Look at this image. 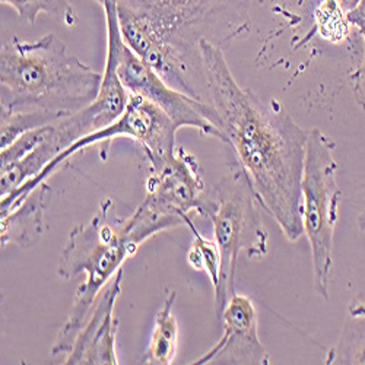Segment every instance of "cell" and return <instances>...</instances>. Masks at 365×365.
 <instances>
[{
  "label": "cell",
  "instance_id": "6da1fadb",
  "mask_svg": "<svg viewBox=\"0 0 365 365\" xmlns=\"http://www.w3.org/2000/svg\"><path fill=\"white\" fill-rule=\"evenodd\" d=\"M207 94L217 111L218 128L237 155L262 209L289 242L304 231L301 180L309 132L279 107L263 103L234 78L224 50L200 43Z\"/></svg>",
  "mask_w": 365,
  "mask_h": 365
},
{
  "label": "cell",
  "instance_id": "ba28073f",
  "mask_svg": "<svg viewBox=\"0 0 365 365\" xmlns=\"http://www.w3.org/2000/svg\"><path fill=\"white\" fill-rule=\"evenodd\" d=\"M142 205L175 227H189L196 217L207 215L209 189L189 150L177 148L173 160L150 168Z\"/></svg>",
  "mask_w": 365,
  "mask_h": 365
},
{
  "label": "cell",
  "instance_id": "ac0fdd59",
  "mask_svg": "<svg viewBox=\"0 0 365 365\" xmlns=\"http://www.w3.org/2000/svg\"><path fill=\"white\" fill-rule=\"evenodd\" d=\"M346 16L349 24L358 29L364 38V58L359 66L351 73L349 81L352 85L354 98L365 115V0H361L359 5Z\"/></svg>",
  "mask_w": 365,
  "mask_h": 365
},
{
  "label": "cell",
  "instance_id": "2e32d148",
  "mask_svg": "<svg viewBox=\"0 0 365 365\" xmlns=\"http://www.w3.org/2000/svg\"><path fill=\"white\" fill-rule=\"evenodd\" d=\"M66 115H71V114L46 111V110L2 113V138H0V149L9 146L21 135L29 130L51 125L54 121L63 118Z\"/></svg>",
  "mask_w": 365,
  "mask_h": 365
},
{
  "label": "cell",
  "instance_id": "5bb4252c",
  "mask_svg": "<svg viewBox=\"0 0 365 365\" xmlns=\"http://www.w3.org/2000/svg\"><path fill=\"white\" fill-rule=\"evenodd\" d=\"M175 291H168L163 307L157 313L154 330L145 355V364L150 365H170L174 362L178 351V323L173 314Z\"/></svg>",
  "mask_w": 365,
  "mask_h": 365
},
{
  "label": "cell",
  "instance_id": "8fae6325",
  "mask_svg": "<svg viewBox=\"0 0 365 365\" xmlns=\"http://www.w3.org/2000/svg\"><path fill=\"white\" fill-rule=\"evenodd\" d=\"M123 287V269H120L100 294L83 327L78 333L65 364H110L117 365L115 338L118 320L114 314L115 302Z\"/></svg>",
  "mask_w": 365,
  "mask_h": 365
},
{
  "label": "cell",
  "instance_id": "4fadbf2b",
  "mask_svg": "<svg viewBox=\"0 0 365 365\" xmlns=\"http://www.w3.org/2000/svg\"><path fill=\"white\" fill-rule=\"evenodd\" d=\"M326 364H365V298L349 302L341 336L329 351Z\"/></svg>",
  "mask_w": 365,
  "mask_h": 365
},
{
  "label": "cell",
  "instance_id": "e0dca14e",
  "mask_svg": "<svg viewBox=\"0 0 365 365\" xmlns=\"http://www.w3.org/2000/svg\"><path fill=\"white\" fill-rule=\"evenodd\" d=\"M14 8L22 22L34 24L40 14H47L63 24L73 26L78 21L75 9L68 0H0Z\"/></svg>",
  "mask_w": 365,
  "mask_h": 365
},
{
  "label": "cell",
  "instance_id": "ffe728a7",
  "mask_svg": "<svg viewBox=\"0 0 365 365\" xmlns=\"http://www.w3.org/2000/svg\"><path fill=\"white\" fill-rule=\"evenodd\" d=\"M358 227L365 234V209L361 212L359 217H358Z\"/></svg>",
  "mask_w": 365,
  "mask_h": 365
},
{
  "label": "cell",
  "instance_id": "9a60e30c",
  "mask_svg": "<svg viewBox=\"0 0 365 365\" xmlns=\"http://www.w3.org/2000/svg\"><path fill=\"white\" fill-rule=\"evenodd\" d=\"M193 232V242L187 252L186 260L187 264L197 272H205L209 277L212 287L215 289V298L221 294L222 287V256L215 240H209L203 237L195 222L189 224Z\"/></svg>",
  "mask_w": 365,
  "mask_h": 365
},
{
  "label": "cell",
  "instance_id": "8992f818",
  "mask_svg": "<svg viewBox=\"0 0 365 365\" xmlns=\"http://www.w3.org/2000/svg\"><path fill=\"white\" fill-rule=\"evenodd\" d=\"M177 130L180 129L175 126L174 121L157 104L140 96L129 94V100L123 113L113 123L94 133L81 138L69 149L62 152L50 164H47L46 168L34 178L25 181L21 187L14 190L6 197H2L0 217L6 215L9 210L19 205L29 193L36 190L41 182L47 181L48 177H51L56 171L62 168V165L69 161L76 152L85 148H89L100 142L113 140L118 136H128L142 145L150 168H154L175 157Z\"/></svg>",
  "mask_w": 365,
  "mask_h": 365
},
{
  "label": "cell",
  "instance_id": "277c9868",
  "mask_svg": "<svg viewBox=\"0 0 365 365\" xmlns=\"http://www.w3.org/2000/svg\"><path fill=\"white\" fill-rule=\"evenodd\" d=\"M260 203L240 165L232 168L209 190L207 215L214 224V240L222 256V287L215 298V312L221 317L235 291L237 263L241 253L247 259L267 255L269 234L260 215Z\"/></svg>",
  "mask_w": 365,
  "mask_h": 365
},
{
  "label": "cell",
  "instance_id": "7c38bea8",
  "mask_svg": "<svg viewBox=\"0 0 365 365\" xmlns=\"http://www.w3.org/2000/svg\"><path fill=\"white\" fill-rule=\"evenodd\" d=\"M51 205V189L47 181L29 193L6 215H2V249L15 245L21 249L33 247L41 240L47 227L44 222L46 210Z\"/></svg>",
  "mask_w": 365,
  "mask_h": 365
},
{
  "label": "cell",
  "instance_id": "7a4b0ae2",
  "mask_svg": "<svg viewBox=\"0 0 365 365\" xmlns=\"http://www.w3.org/2000/svg\"><path fill=\"white\" fill-rule=\"evenodd\" d=\"M2 113L46 110L73 114L93 104L103 73L82 63L54 34L14 38L0 51Z\"/></svg>",
  "mask_w": 365,
  "mask_h": 365
},
{
  "label": "cell",
  "instance_id": "9c48e42d",
  "mask_svg": "<svg viewBox=\"0 0 365 365\" xmlns=\"http://www.w3.org/2000/svg\"><path fill=\"white\" fill-rule=\"evenodd\" d=\"M118 78L129 94L140 96L157 104L174 121L178 129L192 128L225 142L218 128V117L210 103L182 94L170 86L126 46L120 48Z\"/></svg>",
  "mask_w": 365,
  "mask_h": 365
},
{
  "label": "cell",
  "instance_id": "5b68a950",
  "mask_svg": "<svg viewBox=\"0 0 365 365\" xmlns=\"http://www.w3.org/2000/svg\"><path fill=\"white\" fill-rule=\"evenodd\" d=\"M336 171L333 139L320 129L310 130L301 180V221L312 249L314 288L324 299H329L333 237L342 197Z\"/></svg>",
  "mask_w": 365,
  "mask_h": 365
},
{
  "label": "cell",
  "instance_id": "30bf717a",
  "mask_svg": "<svg viewBox=\"0 0 365 365\" xmlns=\"http://www.w3.org/2000/svg\"><path fill=\"white\" fill-rule=\"evenodd\" d=\"M220 319L224 324L221 339L192 364H270V356L259 336L257 310L249 295L235 292Z\"/></svg>",
  "mask_w": 365,
  "mask_h": 365
},
{
  "label": "cell",
  "instance_id": "d6986e66",
  "mask_svg": "<svg viewBox=\"0 0 365 365\" xmlns=\"http://www.w3.org/2000/svg\"><path fill=\"white\" fill-rule=\"evenodd\" d=\"M50 125L44 128H38L34 130H29L24 135H21L16 140H14L9 146L2 149V155H0V160H2V167L9 165L12 163L19 161L25 155H28L29 152L36 149L48 135Z\"/></svg>",
  "mask_w": 365,
  "mask_h": 365
},
{
  "label": "cell",
  "instance_id": "3957f363",
  "mask_svg": "<svg viewBox=\"0 0 365 365\" xmlns=\"http://www.w3.org/2000/svg\"><path fill=\"white\" fill-rule=\"evenodd\" d=\"M140 245L130 228L129 218H118L114 214L111 197H104L97 214L71 231L66 246L60 253L57 273L65 281L85 273V281L78 287L69 316L50 349L53 358L72 351L78 333L100 294L123 263L136 255Z\"/></svg>",
  "mask_w": 365,
  "mask_h": 365
},
{
  "label": "cell",
  "instance_id": "52a82bcc",
  "mask_svg": "<svg viewBox=\"0 0 365 365\" xmlns=\"http://www.w3.org/2000/svg\"><path fill=\"white\" fill-rule=\"evenodd\" d=\"M158 18L189 47L203 40L224 47L249 28L250 0H130Z\"/></svg>",
  "mask_w": 365,
  "mask_h": 365
}]
</instances>
